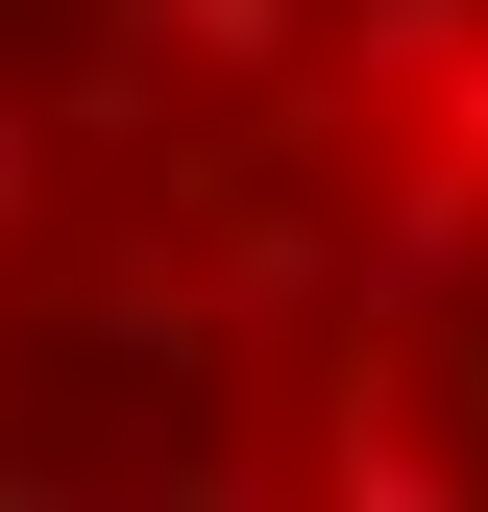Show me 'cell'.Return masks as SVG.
Wrapping results in <instances>:
<instances>
[{
    "label": "cell",
    "mask_w": 488,
    "mask_h": 512,
    "mask_svg": "<svg viewBox=\"0 0 488 512\" xmlns=\"http://www.w3.org/2000/svg\"><path fill=\"white\" fill-rule=\"evenodd\" d=\"M464 317H488V122L342 196V342H464Z\"/></svg>",
    "instance_id": "obj_1"
},
{
    "label": "cell",
    "mask_w": 488,
    "mask_h": 512,
    "mask_svg": "<svg viewBox=\"0 0 488 512\" xmlns=\"http://www.w3.org/2000/svg\"><path fill=\"white\" fill-rule=\"evenodd\" d=\"M342 74L415 98V122H464L488 98V0H342Z\"/></svg>",
    "instance_id": "obj_2"
},
{
    "label": "cell",
    "mask_w": 488,
    "mask_h": 512,
    "mask_svg": "<svg viewBox=\"0 0 488 512\" xmlns=\"http://www.w3.org/2000/svg\"><path fill=\"white\" fill-rule=\"evenodd\" d=\"M318 25H342V0H122V49H147V74H220V98H244V74H293Z\"/></svg>",
    "instance_id": "obj_3"
},
{
    "label": "cell",
    "mask_w": 488,
    "mask_h": 512,
    "mask_svg": "<svg viewBox=\"0 0 488 512\" xmlns=\"http://www.w3.org/2000/svg\"><path fill=\"white\" fill-rule=\"evenodd\" d=\"M98 147H122V74H98V98H49V74H0V244H25L49 196H74Z\"/></svg>",
    "instance_id": "obj_4"
}]
</instances>
